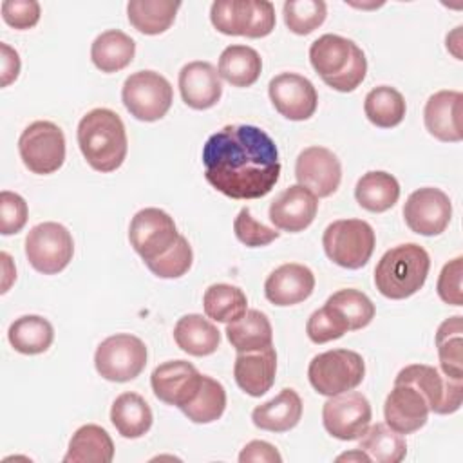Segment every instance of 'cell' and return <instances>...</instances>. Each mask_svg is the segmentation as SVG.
<instances>
[{"label":"cell","instance_id":"6da1fadb","mask_svg":"<svg viewBox=\"0 0 463 463\" xmlns=\"http://www.w3.org/2000/svg\"><path fill=\"white\" fill-rule=\"evenodd\" d=\"M206 181L232 199H259L280 175L275 141L253 125H224L203 146Z\"/></svg>","mask_w":463,"mask_h":463},{"label":"cell","instance_id":"7a4b0ae2","mask_svg":"<svg viewBox=\"0 0 463 463\" xmlns=\"http://www.w3.org/2000/svg\"><path fill=\"white\" fill-rule=\"evenodd\" d=\"M78 145L85 161L98 172L118 170L128 150L121 118L110 109H92L78 123Z\"/></svg>","mask_w":463,"mask_h":463},{"label":"cell","instance_id":"3957f363","mask_svg":"<svg viewBox=\"0 0 463 463\" xmlns=\"http://www.w3.org/2000/svg\"><path fill=\"white\" fill-rule=\"evenodd\" d=\"M309 61L326 85L338 92L354 90L365 78L364 51L340 34H322L309 47Z\"/></svg>","mask_w":463,"mask_h":463},{"label":"cell","instance_id":"277c9868","mask_svg":"<svg viewBox=\"0 0 463 463\" xmlns=\"http://www.w3.org/2000/svg\"><path fill=\"white\" fill-rule=\"evenodd\" d=\"M430 269L429 253L416 242L387 250L374 268L376 289L392 300H402L420 291Z\"/></svg>","mask_w":463,"mask_h":463},{"label":"cell","instance_id":"5b68a950","mask_svg":"<svg viewBox=\"0 0 463 463\" xmlns=\"http://www.w3.org/2000/svg\"><path fill=\"white\" fill-rule=\"evenodd\" d=\"M210 20L222 34L264 38L275 29V7L268 0H215Z\"/></svg>","mask_w":463,"mask_h":463},{"label":"cell","instance_id":"8992f818","mask_svg":"<svg viewBox=\"0 0 463 463\" xmlns=\"http://www.w3.org/2000/svg\"><path fill=\"white\" fill-rule=\"evenodd\" d=\"M376 237L369 222L362 219H340L331 222L322 235L326 255L338 266L358 269L374 251Z\"/></svg>","mask_w":463,"mask_h":463},{"label":"cell","instance_id":"52a82bcc","mask_svg":"<svg viewBox=\"0 0 463 463\" xmlns=\"http://www.w3.org/2000/svg\"><path fill=\"white\" fill-rule=\"evenodd\" d=\"M365 376L364 358L351 349H331L317 354L307 367L313 389L322 396H335L356 389Z\"/></svg>","mask_w":463,"mask_h":463},{"label":"cell","instance_id":"ba28073f","mask_svg":"<svg viewBox=\"0 0 463 463\" xmlns=\"http://www.w3.org/2000/svg\"><path fill=\"white\" fill-rule=\"evenodd\" d=\"M172 85L156 71H137L130 74L121 89L125 109L139 121H157L172 107Z\"/></svg>","mask_w":463,"mask_h":463},{"label":"cell","instance_id":"9c48e42d","mask_svg":"<svg viewBox=\"0 0 463 463\" xmlns=\"http://www.w3.org/2000/svg\"><path fill=\"white\" fill-rule=\"evenodd\" d=\"M25 255L36 271L56 275L72 260V235L60 222H40L33 226L25 237Z\"/></svg>","mask_w":463,"mask_h":463},{"label":"cell","instance_id":"30bf717a","mask_svg":"<svg viewBox=\"0 0 463 463\" xmlns=\"http://www.w3.org/2000/svg\"><path fill=\"white\" fill-rule=\"evenodd\" d=\"M18 152L29 172L52 174L65 161V136L52 121H34L20 134Z\"/></svg>","mask_w":463,"mask_h":463},{"label":"cell","instance_id":"8fae6325","mask_svg":"<svg viewBox=\"0 0 463 463\" xmlns=\"http://www.w3.org/2000/svg\"><path fill=\"white\" fill-rule=\"evenodd\" d=\"M146 345L141 338L128 333H118L98 345L94 365L101 378L123 383L141 374L146 365Z\"/></svg>","mask_w":463,"mask_h":463},{"label":"cell","instance_id":"7c38bea8","mask_svg":"<svg viewBox=\"0 0 463 463\" xmlns=\"http://www.w3.org/2000/svg\"><path fill=\"white\" fill-rule=\"evenodd\" d=\"M394 383L416 387L436 414H452L461 407L463 378H450L432 365L411 364L396 374Z\"/></svg>","mask_w":463,"mask_h":463},{"label":"cell","instance_id":"4fadbf2b","mask_svg":"<svg viewBox=\"0 0 463 463\" xmlns=\"http://www.w3.org/2000/svg\"><path fill=\"white\" fill-rule=\"evenodd\" d=\"M179 239L174 219L159 208L139 210L128 226V241L143 262L165 255Z\"/></svg>","mask_w":463,"mask_h":463},{"label":"cell","instance_id":"5bb4252c","mask_svg":"<svg viewBox=\"0 0 463 463\" xmlns=\"http://www.w3.org/2000/svg\"><path fill=\"white\" fill-rule=\"evenodd\" d=\"M373 418L369 400L356 391H345L329 400L322 407V421L326 430L342 441L358 439L369 427Z\"/></svg>","mask_w":463,"mask_h":463},{"label":"cell","instance_id":"9a60e30c","mask_svg":"<svg viewBox=\"0 0 463 463\" xmlns=\"http://www.w3.org/2000/svg\"><path fill=\"white\" fill-rule=\"evenodd\" d=\"M452 217V203L449 195L432 186L414 190L403 204V219L407 226L425 237L445 232Z\"/></svg>","mask_w":463,"mask_h":463},{"label":"cell","instance_id":"2e32d148","mask_svg":"<svg viewBox=\"0 0 463 463\" xmlns=\"http://www.w3.org/2000/svg\"><path fill=\"white\" fill-rule=\"evenodd\" d=\"M203 376L204 374L186 360H168L152 371L150 385L157 400L183 409L197 396Z\"/></svg>","mask_w":463,"mask_h":463},{"label":"cell","instance_id":"e0dca14e","mask_svg":"<svg viewBox=\"0 0 463 463\" xmlns=\"http://www.w3.org/2000/svg\"><path fill=\"white\" fill-rule=\"evenodd\" d=\"M268 92L277 112L291 121L309 119L318 105L315 85L297 72H280L271 78Z\"/></svg>","mask_w":463,"mask_h":463},{"label":"cell","instance_id":"ac0fdd59","mask_svg":"<svg viewBox=\"0 0 463 463\" xmlns=\"http://www.w3.org/2000/svg\"><path fill=\"white\" fill-rule=\"evenodd\" d=\"M295 177L317 197H329L340 186L342 165L329 148L307 146L297 157Z\"/></svg>","mask_w":463,"mask_h":463},{"label":"cell","instance_id":"d6986e66","mask_svg":"<svg viewBox=\"0 0 463 463\" xmlns=\"http://www.w3.org/2000/svg\"><path fill=\"white\" fill-rule=\"evenodd\" d=\"M429 412L425 396L409 383H394L383 403L385 423L400 434L420 430L427 423Z\"/></svg>","mask_w":463,"mask_h":463},{"label":"cell","instance_id":"ffe728a7","mask_svg":"<svg viewBox=\"0 0 463 463\" xmlns=\"http://www.w3.org/2000/svg\"><path fill=\"white\" fill-rule=\"evenodd\" d=\"M318 212V197L302 184L282 190L269 204V221L275 228L297 233L306 230Z\"/></svg>","mask_w":463,"mask_h":463},{"label":"cell","instance_id":"44dd1931","mask_svg":"<svg viewBox=\"0 0 463 463\" xmlns=\"http://www.w3.org/2000/svg\"><path fill=\"white\" fill-rule=\"evenodd\" d=\"M461 114L463 94L458 90H438L425 103V128L439 141L458 143L463 139Z\"/></svg>","mask_w":463,"mask_h":463},{"label":"cell","instance_id":"7402d4cb","mask_svg":"<svg viewBox=\"0 0 463 463\" xmlns=\"http://www.w3.org/2000/svg\"><path fill=\"white\" fill-rule=\"evenodd\" d=\"M315 289L313 271L297 262H288L273 269L264 282V295L275 306H295L311 297Z\"/></svg>","mask_w":463,"mask_h":463},{"label":"cell","instance_id":"603a6c76","mask_svg":"<svg viewBox=\"0 0 463 463\" xmlns=\"http://www.w3.org/2000/svg\"><path fill=\"white\" fill-rule=\"evenodd\" d=\"M179 92L190 109L206 110L217 105L222 94L219 71L201 60L186 63L179 72Z\"/></svg>","mask_w":463,"mask_h":463},{"label":"cell","instance_id":"cb8c5ba5","mask_svg":"<svg viewBox=\"0 0 463 463\" xmlns=\"http://www.w3.org/2000/svg\"><path fill=\"white\" fill-rule=\"evenodd\" d=\"M277 373V353L273 345L250 351L237 353L233 364V376L237 385L250 396H262L268 392L275 382Z\"/></svg>","mask_w":463,"mask_h":463},{"label":"cell","instance_id":"d4e9b609","mask_svg":"<svg viewBox=\"0 0 463 463\" xmlns=\"http://www.w3.org/2000/svg\"><path fill=\"white\" fill-rule=\"evenodd\" d=\"M302 418V400L297 391L286 387L269 402L257 405L251 412L255 427L269 432H286Z\"/></svg>","mask_w":463,"mask_h":463},{"label":"cell","instance_id":"484cf974","mask_svg":"<svg viewBox=\"0 0 463 463\" xmlns=\"http://www.w3.org/2000/svg\"><path fill=\"white\" fill-rule=\"evenodd\" d=\"M174 340L177 347L192 356H208L217 351L221 344V331L203 315L190 313L177 320L174 327Z\"/></svg>","mask_w":463,"mask_h":463},{"label":"cell","instance_id":"4316f807","mask_svg":"<svg viewBox=\"0 0 463 463\" xmlns=\"http://www.w3.org/2000/svg\"><path fill=\"white\" fill-rule=\"evenodd\" d=\"M114 458V443L109 432L94 423L81 425L71 438L65 463H110Z\"/></svg>","mask_w":463,"mask_h":463},{"label":"cell","instance_id":"83f0119b","mask_svg":"<svg viewBox=\"0 0 463 463\" xmlns=\"http://www.w3.org/2000/svg\"><path fill=\"white\" fill-rule=\"evenodd\" d=\"M152 420L154 416L150 405L137 392L119 394L110 407V421L127 439L145 436L152 427Z\"/></svg>","mask_w":463,"mask_h":463},{"label":"cell","instance_id":"f1b7e54d","mask_svg":"<svg viewBox=\"0 0 463 463\" xmlns=\"http://www.w3.org/2000/svg\"><path fill=\"white\" fill-rule=\"evenodd\" d=\"M226 336L237 353H250L273 345L271 324L259 309H248L239 320L226 324Z\"/></svg>","mask_w":463,"mask_h":463},{"label":"cell","instance_id":"f546056e","mask_svg":"<svg viewBox=\"0 0 463 463\" xmlns=\"http://www.w3.org/2000/svg\"><path fill=\"white\" fill-rule=\"evenodd\" d=\"M136 54V42L119 29H109L96 36L90 47L92 63L101 72H118L130 65Z\"/></svg>","mask_w":463,"mask_h":463},{"label":"cell","instance_id":"4dcf8cb0","mask_svg":"<svg viewBox=\"0 0 463 463\" xmlns=\"http://www.w3.org/2000/svg\"><path fill=\"white\" fill-rule=\"evenodd\" d=\"M356 203L373 213H382L392 208L400 197V184L394 175L383 170L364 174L354 186Z\"/></svg>","mask_w":463,"mask_h":463},{"label":"cell","instance_id":"1f68e13d","mask_svg":"<svg viewBox=\"0 0 463 463\" xmlns=\"http://www.w3.org/2000/svg\"><path fill=\"white\" fill-rule=\"evenodd\" d=\"M219 76L233 87H251L262 71L260 54L248 45H228L219 56Z\"/></svg>","mask_w":463,"mask_h":463},{"label":"cell","instance_id":"d6a6232c","mask_svg":"<svg viewBox=\"0 0 463 463\" xmlns=\"http://www.w3.org/2000/svg\"><path fill=\"white\" fill-rule=\"evenodd\" d=\"M179 7L181 2L174 0H130L127 16L136 31L154 36L170 29Z\"/></svg>","mask_w":463,"mask_h":463},{"label":"cell","instance_id":"836d02e7","mask_svg":"<svg viewBox=\"0 0 463 463\" xmlns=\"http://www.w3.org/2000/svg\"><path fill=\"white\" fill-rule=\"evenodd\" d=\"M7 338L14 351L22 354H40L51 347L54 329L51 322L40 315H24L9 326Z\"/></svg>","mask_w":463,"mask_h":463},{"label":"cell","instance_id":"e575fe53","mask_svg":"<svg viewBox=\"0 0 463 463\" xmlns=\"http://www.w3.org/2000/svg\"><path fill=\"white\" fill-rule=\"evenodd\" d=\"M358 439V449L376 463H400L407 454L403 436L392 430L387 423H374L367 427Z\"/></svg>","mask_w":463,"mask_h":463},{"label":"cell","instance_id":"d590c367","mask_svg":"<svg viewBox=\"0 0 463 463\" xmlns=\"http://www.w3.org/2000/svg\"><path fill=\"white\" fill-rule=\"evenodd\" d=\"M405 99L394 87L380 85L367 92L364 101V112L367 119L380 128H392L405 118Z\"/></svg>","mask_w":463,"mask_h":463},{"label":"cell","instance_id":"8d00e7d4","mask_svg":"<svg viewBox=\"0 0 463 463\" xmlns=\"http://www.w3.org/2000/svg\"><path fill=\"white\" fill-rule=\"evenodd\" d=\"M203 307L208 318L215 322H235L248 311L244 291L232 284H212L203 297Z\"/></svg>","mask_w":463,"mask_h":463},{"label":"cell","instance_id":"74e56055","mask_svg":"<svg viewBox=\"0 0 463 463\" xmlns=\"http://www.w3.org/2000/svg\"><path fill=\"white\" fill-rule=\"evenodd\" d=\"M436 347L441 373L450 378H463V322L450 317L436 331Z\"/></svg>","mask_w":463,"mask_h":463},{"label":"cell","instance_id":"f35d334b","mask_svg":"<svg viewBox=\"0 0 463 463\" xmlns=\"http://www.w3.org/2000/svg\"><path fill=\"white\" fill-rule=\"evenodd\" d=\"M326 304L336 311L349 331H358L369 326L374 318V304L365 293L354 288L338 289L326 300Z\"/></svg>","mask_w":463,"mask_h":463},{"label":"cell","instance_id":"ab89813d","mask_svg":"<svg viewBox=\"0 0 463 463\" xmlns=\"http://www.w3.org/2000/svg\"><path fill=\"white\" fill-rule=\"evenodd\" d=\"M226 409V391L221 382L203 376V385L197 396L183 407V414L194 423H212L222 416Z\"/></svg>","mask_w":463,"mask_h":463},{"label":"cell","instance_id":"60d3db41","mask_svg":"<svg viewBox=\"0 0 463 463\" xmlns=\"http://www.w3.org/2000/svg\"><path fill=\"white\" fill-rule=\"evenodd\" d=\"M282 13L288 29L304 36L324 24L327 5L324 0H286Z\"/></svg>","mask_w":463,"mask_h":463},{"label":"cell","instance_id":"b9f144b4","mask_svg":"<svg viewBox=\"0 0 463 463\" xmlns=\"http://www.w3.org/2000/svg\"><path fill=\"white\" fill-rule=\"evenodd\" d=\"M194 253L186 237L179 235L177 242L161 257L145 262L146 268L159 279H179L192 268Z\"/></svg>","mask_w":463,"mask_h":463},{"label":"cell","instance_id":"7bdbcfd3","mask_svg":"<svg viewBox=\"0 0 463 463\" xmlns=\"http://www.w3.org/2000/svg\"><path fill=\"white\" fill-rule=\"evenodd\" d=\"M345 322L336 315L333 307L324 304L320 309L313 311L306 324V333L311 342L315 344H326L331 340H336L347 333Z\"/></svg>","mask_w":463,"mask_h":463},{"label":"cell","instance_id":"ee69618b","mask_svg":"<svg viewBox=\"0 0 463 463\" xmlns=\"http://www.w3.org/2000/svg\"><path fill=\"white\" fill-rule=\"evenodd\" d=\"M233 232L237 235V239L246 244L248 248H260L266 246L269 242H273L275 239H279L280 232L264 226L262 222H259L257 219H253L250 208H241V212L237 213L235 221H233Z\"/></svg>","mask_w":463,"mask_h":463},{"label":"cell","instance_id":"f6af8a7d","mask_svg":"<svg viewBox=\"0 0 463 463\" xmlns=\"http://www.w3.org/2000/svg\"><path fill=\"white\" fill-rule=\"evenodd\" d=\"M27 203L22 195L4 190L0 194V233L13 235L18 233L27 222Z\"/></svg>","mask_w":463,"mask_h":463},{"label":"cell","instance_id":"bcb514c9","mask_svg":"<svg viewBox=\"0 0 463 463\" xmlns=\"http://www.w3.org/2000/svg\"><path fill=\"white\" fill-rule=\"evenodd\" d=\"M461 273H463V259L456 257L449 260L439 277H438V295L445 304L450 306H461L463 295H461Z\"/></svg>","mask_w":463,"mask_h":463},{"label":"cell","instance_id":"7dc6e473","mask_svg":"<svg viewBox=\"0 0 463 463\" xmlns=\"http://www.w3.org/2000/svg\"><path fill=\"white\" fill-rule=\"evenodd\" d=\"M2 18L14 29H31L40 20V4L36 0H4Z\"/></svg>","mask_w":463,"mask_h":463},{"label":"cell","instance_id":"c3c4849f","mask_svg":"<svg viewBox=\"0 0 463 463\" xmlns=\"http://www.w3.org/2000/svg\"><path fill=\"white\" fill-rule=\"evenodd\" d=\"M239 461L241 463H250V461H262V463H280L282 456L279 454V450L268 443V441H260V439H253L250 441L239 454Z\"/></svg>","mask_w":463,"mask_h":463},{"label":"cell","instance_id":"681fc988","mask_svg":"<svg viewBox=\"0 0 463 463\" xmlns=\"http://www.w3.org/2000/svg\"><path fill=\"white\" fill-rule=\"evenodd\" d=\"M0 51H2V80H0V85L7 87L9 83H13L18 78L20 58H18V52L14 49H11L7 43H0Z\"/></svg>","mask_w":463,"mask_h":463},{"label":"cell","instance_id":"f907efd6","mask_svg":"<svg viewBox=\"0 0 463 463\" xmlns=\"http://www.w3.org/2000/svg\"><path fill=\"white\" fill-rule=\"evenodd\" d=\"M0 259H2V264H4V284H2V293H5V291L9 289V286H11V280H14V279H16V271H14V269H9V266H11V257H9L5 251H2V253H0Z\"/></svg>","mask_w":463,"mask_h":463},{"label":"cell","instance_id":"816d5d0a","mask_svg":"<svg viewBox=\"0 0 463 463\" xmlns=\"http://www.w3.org/2000/svg\"><path fill=\"white\" fill-rule=\"evenodd\" d=\"M336 461H364V463H369L371 461V458L362 450V449H354V450H351V452H344V454H340L338 458H336Z\"/></svg>","mask_w":463,"mask_h":463}]
</instances>
